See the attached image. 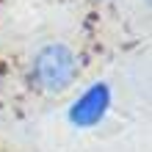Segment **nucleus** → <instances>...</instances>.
<instances>
[{"instance_id": "nucleus-2", "label": "nucleus", "mask_w": 152, "mask_h": 152, "mask_svg": "<svg viewBox=\"0 0 152 152\" xmlns=\"http://www.w3.org/2000/svg\"><path fill=\"white\" fill-rule=\"evenodd\" d=\"M111 105H113L111 83L108 80H94V83H88L72 100V105L66 108V122L72 124L75 130L100 127L105 122V116L111 113Z\"/></svg>"}, {"instance_id": "nucleus-1", "label": "nucleus", "mask_w": 152, "mask_h": 152, "mask_svg": "<svg viewBox=\"0 0 152 152\" xmlns=\"http://www.w3.org/2000/svg\"><path fill=\"white\" fill-rule=\"evenodd\" d=\"M31 86L47 97H58L69 91L80 77V58L64 42H47L33 53L28 66Z\"/></svg>"}]
</instances>
